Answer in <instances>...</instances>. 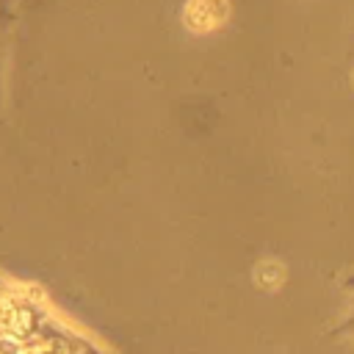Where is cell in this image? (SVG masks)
I'll list each match as a JSON object with an SVG mask.
<instances>
[{
    "mask_svg": "<svg viewBox=\"0 0 354 354\" xmlns=\"http://www.w3.org/2000/svg\"><path fill=\"white\" fill-rule=\"evenodd\" d=\"M230 17L227 0H188L183 8V22L194 33H210L221 28Z\"/></svg>",
    "mask_w": 354,
    "mask_h": 354,
    "instance_id": "6da1fadb",
    "label": "cell"
},
{
    "mask_svg": "<svg viewBox=\"0 0 354 354\" xmlns=\"http://www.w3.org/2000/svg\"><path fill=\"white\" fill-rule=\"evenodd\" d=\"M254 279L263 285V288H277L282 282V266L268 260V263H260L257 271H254Z\"/></svg>",
    "mask_w": 354,
    "mask_h": 354,
    "instance_id": "7a4b0ae2",
    "label": "cell"
},
{
    "mask_svg": "<svg viewBox=\"0 0 354 354\" xmlns=\"http://www.w3.org/2000/svg\"><path fill=\"white\" fill-rule=\"evenodd\" d=\"M351 83H354V75H351Z\"/></svg>",
    "mask_w": 354,
    "mask_h": 354,
    "instance_id": "3957f363",
    "label": "cell"
}]
</instances>
